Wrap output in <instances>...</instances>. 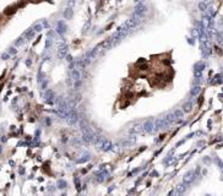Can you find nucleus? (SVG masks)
<instances>
[{"instance_id": "nucleus-1", "label": "nucleus", "mask_w": 223, "mask_h": 196, "mask_svg": "<svg viewBox=\"0 0 223 196\" xmlns=\"http://www.w3.org/2000/svg\"><path fill=\"white\" fill-rule=\"evenodd\" d=\"M81 131H82V137L81 139H82V141H84L85 144H93L94 137H96L94 131L88 125L86 126V127H84V129H81Z\"/></svg>"}, {"instance_id": "nucleus-2", "label": "nucleus", "mask_w": 223, "mask_h": 196, "mask_svg": "<svg viewBox=\"0 0 223 196\" xmlns=\"http://www.w3.org/2000/svg\"><path fill=\"white\" fill-rule=\"evenodd\" d=\"M77 122H79V113L76 112L75 109H72L69 113V115L66 117V123H68V125L74 126L77 124Z\"/></svg>"}, {"instance_id": "nucleus-3", "label": "nucleus", "mask_w": 223, "mask_h": 196, "mask_svg": "<svg viewBox=\"0 0 223 196\" xmlns=\"http://www.w3.org/2000/svg\"><path fill=\"white\" fill-rule=\"evenodd\" d=\"M168 126H169V124L167 123L166 118H159V119H157V120L153 123V131L162 130V129H166Z\"/></svg>"}, {"instance_id": "nucleus-4", "label": "nucleus", "mask_w": 223, "mask_h": 196, "mask_svg": "<svg viewBox=\"0 0 223 196\" xmlns=\"http://www.w3.org/2000/svg\"><path fill=\"white\" fill-rule=\"evenodd\" d=\"M153 119H148L147 122H145L142 124V131L146 134H151L153 132Z\"/></svg>"}, {"instance_id": "nucleus-5", "label": "nucleus", "mask_w": 223, "mask_h": 196, "mask_svg": "<svg viewBox=\"0 0 223 196\" xmlns=\"http://www.w3.org/2000/svg\"><path fill=\"white\" fill-rule=\"evenodd\" d=\"M194 179H195V172H194V170H189V172L185 173V175L183 177V183L186 184V185H189V184H191V183L194 182Z\"/></svg>"}, {"instance_id": "nucleus-6", "label": "nucleus", "mask_w": 223, "mask_h": 196, "mask_svg": "<svg viewBox=\"0 0 223 196\" xmlns=\"http://www.w3.org/2000/svg\"><path fill=\"white\" fill-rule=\"evenodd\" d=\"M129 132H130V134H132V135H136V134L142 132V124H140V123H137V124H134V125L130 127Z\"/></svg>"}, {"instance_id": "nucleus-7", "label": "nucleus", "mask_w": 223, "mask_h": 196, "mask_svg": "<svg viewBox=\"0 0 223 196\" xmlns=\"http://www.w3.org/2000/svg\"><path fill=\"white\" fill-rule=\"evenodd\" d=\"M146 12H147V7L142 4H140L139 6H136V9H135V14L141 15V16H144Z\"/></svg>"}, {"instance_id": "nucleus-8", "label": "nucleus", "mask_w": 223, "mask_h": 196, "mask_svg": "<svg viewBox=\"0 0 223 196\" xmlns=\"http://www.w3.org/2000/svg\"><path fill=\"white\" fill-rule=\"evenodd\" d=\"M46 102L48 103V104H51L53 103V101H54V93L51 92V91H47L46 93Z\"/></svg>"}, {"instance_id": "nucleus-9", "label": "nucleus", "mask_w": 223, "mask_h": 196, "mask_svg": "<svg viewBox=\"0 0 223 196\" xmlns=\"http://www.w3.org/2000/svg\"><path fill=\"white\" fill-rule=\"evenodd\" d=\"M135 141H136V139H135L134 136H130V139H126L124 142H123V146L124 147H130L131 145H134Z\"/></svg>"}, {"instance_id": "nucleus-10", "label": "nucleus", "mask_w": 223, "mask_h": 196, "mask_svg": "<svg viewBox=\"0 0 223 196\" xmlns=\"http://www.w3.org/2000/svg\"><path fill=\"white\" fill-rule=\"evenodd\" d=\"M192 110V103L191 102H186L183 104V112L185 113H190Z\"/></svg>"}, {"instance_id": "nucleus-11", "label": "nucleus", "mask_w": 223, "mask_h": 196, "mask_svg": "<svg viewBox=\"0 0 223 196\" xmlns=\"http://www.w3.org/2000/svg\"><path fill=\"white\" fill-rule=\"evenodd\" d=\"M106 175H107V172H104V170L99 172V173L97 174V182H99V183L104 182V179H106Z\"/></svg>"}, {"instance_id": "nucleus-12", "label": "nucleus", "mask_w": 223, "mask_h": 196, "mask_svg": "<svg viewBox=\"0 0 223 196\" xmlns=\"http://www.w3.org/2000/svg\"><path fill=\"white\" fill-rule=\"evenodd\" d=\"M65 31H66V26H65V24L63 22V21H60L59 24H58V32L59 33H65Z\"/></svg>"}, {"instance_id": "nucleus-13", "label": "nucleus", "mask_w": 223, "mask_h": 196, "mask_svg": "<svg viewBox=\"0 0 223 196\" xmlns=\"http://www.w3.org/2000/svg\"><path fill=\"white\" fill-rule=\"evenodd\" d=\"M186 187H188V185H186V184H184V183H181V184H179V185H178V186L175 187V189H177V190H178L179 192H181V194H184V192L186 191Z\"/></svg>"}, {"instance_id": "nucleus-14", "label": "nucleus", "mask_w": 223, "mask_h": 196, "mask_svg": "<svg viewBox=\"0 0 223 196\" xmlns=\"http://www.w3.org/2000/svg\"><path fill=\"white\" fill-rule=\"evenodd\" d=\"M173 114H174V117H175V119H177V120H180L181 118H183V110H180V109L174 110V112H173Z\"/></svg>"}, {"instance_id": "nucleus-15", "label": "nucleus", "mask_w": 223, "mask_h": 196, "mask_svg": "<svg viewBox=\"0 0 223 196\" xmlns=\"http://www.w3.org/2000/svg\"><path fill=\"white\" fill-rule=\"evenodd\" d=\"M200 91H201V88L200 87H199V86H195V87H194V88L191 89V96H192V97H196V96H197V94L200 93Z\"/></svg>"}, {"instance_id": "nucleus-16", "label": "nucleus", "mask_w": 223, "mask_h": 196, "mask_svg": "<svg viewBox=\"0 0 223 196\" xmlns=\"http://www.w3.org/2000/svg\"><path fill=\"white\" fill-rule=\"evenodd\" d=\"M66 53H68V47L64 46V47H61L60 50H59V56H60V58H64V56L66 55Z\"/></svg>"}, {"instance_id": "nucleus-17", "label": "nucleus", "mask_w": 223, "mask_h": 196, "mask_svg": "<svg viewBox=\"0 0 223 196\" xmlns=\"http://www.w3.org/2000/svg\"><path fill=\"white\" fill-rule=\"evenodd\" d=\"M209 26H210L209 17H204V19H202V27H204L205 29H209Z\"/></svg>"}, {"instance_id": "nucleus-18", "label": "nucleus", "mask_w": 223, "mask_h": 196, "mask_svg": "<svg viewBox=\"0 0 223 196\" xmlns=\"http://www.w3.org/2000/svg\"><path fill=\"white\" fill-rule=\"evenodd\" d=\"M66 186H68V183H66L65 180H59V182H58V187H59V189H65Z\"/></svg>"}, {"instance_id": "nucleus-19", "label": "nucleus", "mask_w": 223, "mask_h": 196, "mask_svg": "<svg viewBox=\"0 0 223 196\" xmlns=\"http://www.w3.org/2000/svg\"><path fill=\"white\" fill-rule=\"evenodd\" d=\"M33 29H34V32H38V31H41V29H42V25H36V26H34V27H33Z\"/></svg>"}, {"instance_id": "nucleus-20", "label": "nucleus", "mask_w": 223, "mask_h": 196, "mask_svg": "<svg viewBox=\"0 0 223 196\" xmlns=\"http://www.w3.org/2000/svg\"><path fill=\"white\" fill-rule=\"evenodd\" d=\"M22 43H23V38H19V41L15 43V44H16V46H21Z\"/></svg>"}, {"instance_id": "nucleus-21", "label": "nucleus", "mask_w": 223, "mask_h": 196, "mask_svg": "<svg viewBox=\"0 0 223 196\" xmlns=\"http://www.w3.org/2000/svg\"><path fill=\"white\" fill-rule=\"evenodd\" d=\"M199 6H200V9L202 10V11H204L205 9H206V6H205V4H204V3H200V5H199Z\"/></svg>"}, {"instance_id": "nucleus-22", "label": "nucleus", "mask_w": 223, "mask_h": 196, "mask_svg": "<svg viewBox=\"0 0 223 196\" xmlns=\"http://www.w3.org/2000/svg\"><path fill=\"white\" fill-rule=\"evenodd\" d=\"M1 58H3V59H8V58H9V54H8V53H4Z\"/></svg>"}, {"instance_id": "nucleus-23", "label": "nucleus", "mask_w": 223, "mask_h": 196, "mask_svg": "<svg viewBox=\"0 0 223 196\" xmlns=\"http://www.w3.org/2000/svg\"><path fill=\"white\" fill-rule=\"evenodd\" d=\"M222 172H223V164H222Z\"/></svg>"}]
</instances>
